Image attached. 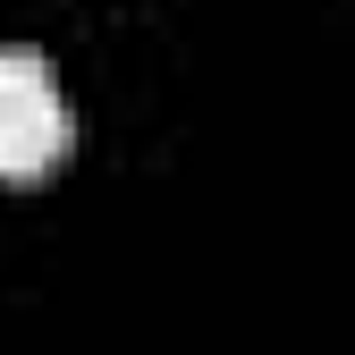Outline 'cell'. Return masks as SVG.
Listing matches in <instances>:
<instances>
[{"label": "cell", "instance_id": "6da1fadb", "mask_svg": "<svg viewBox=\"0 0 355 355\" xmlns=\"http://www.w3.org/2000/svg\"><path fill=\"white\" fill-rule=\"evenodd\" d=\"M76 136V119L60 102V68L42 51L0 42V178H42Z\"/></svg>", "mask_w": 355, "mask_h": 355}]
</instances>
